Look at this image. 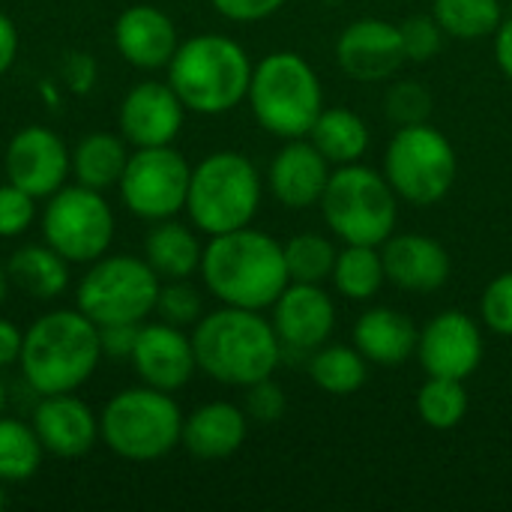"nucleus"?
<instances>
[{
  "label": "nucleus",
  "mask_w": 512,
  "mask_h": 512,
  "mask_svg": "<svg viewBox=\"0 0 512 512\" xmlns=\"http://www.w3.org/2000/svg\"><path fill=\"white\" fill-rule=\"evenodd\" d=\"M198 273L222 306L258 312L270 309L291 282L282 243L252 225L210 237Z\"/></svg>",
  "instance_id": "1"
},
{
  "label": "nucleus",
  "mask_w": 512,
  "mask_h": 512,
  "mask_svg": "<svg viewBox=\"0 0 512 512\" xmlns=\"http://www.w3.org/2000/svg\"><path fill=\"white\" fill-rule=\"evenodd\" d=\"M198 369L228 387H249L270 378L282 363V342L258 309L222 306L192 327Z\"/></svg>",
  "instance_id": "2"
},
{
  "label": "nucleus",
  "mask_w": 512,
  "mask_h": 512,
  "mask_svg": "<svg viewBox=\"0 0 512 512\" xmlns=\"http://www.w3.org/2000/svg\"><path fill=\"white\" fill-rule=\"evenodd\" d=\"M99 327L75 306L39 315L21 342V375L39 396L75 393L99 366Z\"/></svg>",
  "instance_id": "3"
},
{
  "label": "nucleus",
  "mask_w": 512,
  "mask_h": 512,
  "mask_svg": "<svg viewBox=\"0 0 512 512\" xmlns=\"http://www.w3.org/2000/svg\"><path fill=\"white\" fill-rule=\"evenodd\" d=\"M252 60L246 48L222 33H198L177 45L168 63V84L186 111L216 117L234 111L252 81Z\"/></svg>",
  "instance_id": "4"
},
{
  "label": "nucleus",
  "mask_w": 512,
  "mask_h": 512,
  "mask_svg": "<svg viewBox=\"0 0 512 512\" xmlns=\"http://www.w3.org/2000/svg\"><path fill=\"white\" fill-rule=\"evenodd\" d=\"M249 108L258 126L276 138H306L324 111L318 72L297 51H273L261 57L249 81Z\"/></svg>",
  "instance_id": "5"
},
{
  "label": "nucleus",
  "mask_w": 512,
  "mask_h": 512,
  "mask_svg": "<svg viewBox=\"0 0 512 512\" xmlns=\"http://www.w3.org/2000/svg\"><path fill=\"white\" fill-rule=\"evenodd\" d=\"M261 195V174L249 156L237 150H216L192 168L186 213L201 234L216 237L252 225Z\"/></svg>",
  "instance_id": "6"
},
{
  "label": "nucleus",
  "mask_w": 512,
  "mask_h": 512,
  "mask_svg": "<svg viewBox=\"0 0 512 512\" xmlns=\"http://www.w3.org/2000/svg\"><path fill=\"white\" fill-rule=\"evenodd\" d=\"M183 411L171 393L129 387L108 399L99 414V441L126 462H156L180 447Z\"/></svg>",
  "instance_id": "7"
},
{
  "label": "nucleus",
  "mask_w": 512,
  "mask_h": 512,
  "mask_svg": "<svg viewBox=\"0 0 512 512\" xmlns=\"http://www.w3.org/2000/svg\"><path fill=\"white\" fill-rule=\"evenodd\" d=\"M321 213L342 243L381 246L387 237H393L399 195L387 183L384 171L360 162L336 165L321 195Z\"/></svg>",
  "instance_id": "8"
},
{
  "label": "nucleus",
  "mask_w": 512,
  "mask_h": 512,
  "mask_svg": "<svg viewBox=\"0 0 512 512\" xmlns=\"http://www.w3.org/2000/svg\"><path fill=\"white\" fill-rule=\"evenodd\" d=\"M459 174V159L450 138L429 126L411 123L399 126L384 150V177L399 195L414 207H432L447 198Z\"/></svg>",
  "instance_id": "9"
},
{
  "label": "nucleus",
  "mask_w": 512,
  "mask_h": 512,
  "mask_svg": "<svg viewBox=\"0 0 512 512\" xmlns=\"http://www.w3.org/2000/svg\"><path fill=\"white\" fill-rule=\"evenodd\" d=\"M162 279L156 270L135 255H102L96 258L75 288L78 309L96 324H141L156 312Z\"/></svg>",
  "instance_id": "10"
},
{
  "label": "nucleus",
  "mask_w": 512,
  "mask_h": 512,
  "mask_svg": "<svg viewBox=\"0 0 512 512\" xmlns=\"http://www.w3.org/2000/svg\"><path fill=\"white\" fill-rule=\"evenodd\" d=\"M114 210L99 189L60 186L48 195L42 213V237L69 264H93L114 243Z\"/></svg>",
  "instance_id": "11"
},
{
  "label": "nucleus",
  "mask_w": 512,
  "mask_h": 512,
  "mask_svg": "<svg viewBox=\"0 0 512 512\" xmlns=\"http://www.w3.org/2000/svg\"><path fill=\"white\" fill-rule=\"evenodd\" d=\"M192 168L171 144L165 147H135L120 177V198L126 210L147 222L174 219L186 210Z\"/></svg>",
  "instance_id": "12"
},
{
  "label": "nucleus",
  "mask_w": 512,
  "mask_h": 512,
  "mask_svg": "<svg viewBox=\"0 0 512 512\" xmlns=\"http://www.w3.org/2000/svg\"><path fill=\"white\" fill-rule=\"evenodd\" d=\"M483 354H486V342L480 324L459 309L438 312L420 330L417 339L420 366L426 369V375H438V378L468 381L480 369Z\"/></svg>",
  "instance_id": "13"
},
{
  "label": "nucleus",
  "mask_w": 512,
  "mask_h": 512,
  "mask_svg": "<svg viewBox=\"0 0 512 512\" xmlns=\"http://www.w3.org/2000/svg\"><path fill=\"white\" fill-rule=\"evenodd\" d=\"M3 165L9 183L21 186L39 201L66 186V177L72 171V153L57 132L45 126H24L12 135Z\"/></svg>",
  "instance_id": "14"
},
{
  "label": "nucleus",
  "mask_w": 512,
  "mask_h": 512,
  "mask_svg": "<svg viewBox=\"0 0 512 512\" xmlns=\"http://www.w3.org/2000/svg\"><path fill=\"white\" fill-rule=\"evenodd\" d=\"M129 363L147 387H156L165 393L183 390L198 372L192 336H186L183 327H174L165 321L138 327V339H135Z\"/></svg>",
  "instance_id": "15"
},
{
  "label": "nucleus",
  "mask_w": 512,
  "mask_h": 512,
  "mask_svg": "<svg viewBox=\"0 0 512 512\" xmlns=\"http://www.w3.org/2000/svg\"><path fill=\"white\" fill-rule=\"evenodd\" d=\"M270 309L273 330L285 351L312 354L315 348L327 345L336 330V303L324 291V285L288 282V288Z\"/></svg>",
  "instance_id": "16"
},
{
  "label": "nucleus",
  "mask_w": 512,
  "mask_h": 512,
  "mask_svg": "<svg viewBox=\"0 0 512 512\" xmlns=\"http://www.w3.org/2000/svg\"><path fill=\"white\" fill-rule=\"evenodd\" d=\"M405 60L399 24L381 18H360L336 39V63L354 81H387Z\"/></svg>",
  "instance_id": "17"
},
{
  "label": "nucleus",
  "mask_w": 512,
  "mask_h": 512,
  "mask_svg": "<svg viewBox=\"0 0 512 512\" xmlns=\"http://www.w3.org/2000/svg\"><path fill=\"white\" fill-rule=\"evenodd\" d=\"M186 105L168 81H141L120 102V132L132 147H165L183 129Z\"/></svg>",
  "instance_id": "18"
},
{
  "label": "nucleus",
  "mask_w": 512,
  "mask_h": 512,
  "mask_svg": "<svg viewBox=\"0 0 512 512\" xmlns=\"http://www.w3.org/2000/svg\"><path fill=\"white\" fill-rule=\"evenodd\" d=\"M384 273L402 291L432 294L450 282L453 261L447 249L426 234H393L381 243Z\"/></svg>",
  "instance_id": "19"
},
{
  "label": "nucleus",
  "mask_w": 512,
  "mask_h": 512,
  "mask_svg": "<svg viewBox=\"0 0 512 512\" xmlns=\"http://www.w3.org/2000/svg\"><path fill=\"white\" fill-rule=\"evenodd\" d=\"M330 162L309 138H291L273 156L267 183L273 198L288 210H309L321 204V195L330 180Z\"/></svg>",
  "instance_id": "20"
},
{
  "label": "nucleus",
  "mask_w": 512,
  "mask_h": 512,
  "mask_svg": "<svg viewBox=\"0 0 512 512\" xmlns=\"http://www.w3.org/2000/svg\"><path fill=\"white\" fill-rule=\"evenodd\" d=\"M33 429L45 453L60 459H78L99 441V417L72 393L39 396V405L33 408Z\"/></svg>",
  "instance_id": "21"
},
{
  "label": "nucleus",
  "mask_w": 512,
  "mask_h": 512,
  "mask_svg": "<svg viewBox=\"0 0 512 512\" xmlns=\"http://www.w3.org/2000/svg\"><path fill=\"white\" fill-rule=\"evenodd\" d=\"M114 45L120 57L135 69H168L180 39L174 21L150 3H138L120 12L114 21Z\"/></svg>",
  "instance_id": "22"
},
{
  "label": "nucleus",
  "mask_w": 512,
  "mask_h": 512,
  "mask_svg": "<svg viewBox=\"0 0 512 512\" xmlns=\"http://www.w3.org/2000/svg\"><path fill=\"white\" fill-rule=\"evenodd\" d=\"M249 432V417L243 408L231 402H207L183 417V438L180 444L204 462L234 456Z\"/></svg>",
  "instance_id": "23"
},
{
  "label": "nucleus",
  "mask_w": 512,
  "mask_h": 512,
  "mask_svg": "<svg viewBox=\"0 0 512 512\" xmlns=\"http://www.w3.org/2000/svg\"><path fill=\"white\" fill-rule=\"evenodd\" d=\"M417 339L420 330L411 315L390 306H375L363 312L354 324V345L375 366L408 363L417 354Z\"/></svg>",
  "instance_id": "24"
},
{
  "label": "nucleus",
  "mask_w": 512,
  "mask_h": 512,
  "mask_svg": "<svg viewBox=\"0 0 512 512\" xmlns=\"http://www.w3.org/2000/svg\"><path fill=\"white\" fill-rule=\"evenodd\" d=\"M201 255H204V246L198 234L177 219L156 222L144 240V261L156 270L162 282L189 279L192 273H198Z\"/></svg>",
  "instance_id": "25"
},
{
  "label": "nucleus",
  "mask_w": 512,
  "mask_h": 512,
  "mask_svg": "<svg viewBox=\"0 0 512 512\" xmlns=\"http://www.w3.org/2000/svg\"><path fill=\"white\" fill-rule=\"evenodd\" d=\"M9 282L33 300H57L69 288V261L48 243H30L9 255Z\"/></svg>",
  "instance_id": "26"
},
{
  "label": "nucleus",
  "mask_w": 512,
  "mask_h": 512,
  "mask_svg": "<svg viewBox=\"0 0 512 512\" xmlns=\"http://www.w3.org/2000/svg\"><path fill=\"white\" fill-rule=\"evenodd\" d=\"M306 138L321 150L330 165L360 162L372 141L366 120L351 108H324Z\"/></svg>",
  "instance_id": "27"
},
{
  "label": "nucleus",
  "mask_w": 512,
  "mask_h": 512,
  "mask_svg": "<svg viewBox=\"0 0 512 512\" xmlns=\"http://www.w3.org/2000/svg\"><path fill=\"white\" fill-rule=\"evenodd\" d=\"M126 162H129V150H126L123 138H117L111 132H90L72 150L75 180L81 186H90L99 192L120 183Z\"/></svg>",
  "instance_id": "28"
},
{
  "label": "nucleus",
  "mask_w": 512,
  "mask_h": 512,
  "mask_svg": "<svg viewBox=\"0 0 512 512\" xmlns=\"http://www.w3.org/2000/svg\"><path fill=\"white\" fill-rule=\"evenodd\" d=\"M309 378L330 396H354L369 378V360L357 345H321L309 354Z\"/></svg>",
  "instance_id": "29"
},
{
  "label": "nucleus",
  "mask_w": 512,
  "mask_h": 512,
  "mask_svg": "<svg viewBox=\"0 0 512 512\" xmlns=\"http://www.w3.org/2000/svg\"><path fill=\"white\" fill-rule=\"evenodd\" d=\"M330 279H333V285H336V291L342 297H348L354 303L372 300L381 291V285L387 282L381 246L345 243V249H339V255H336Z\"/></svg>",
  "instance_id": "30"
},
{
  "label": "nucleus",
  "mask_w": 512,
  "mask_h": 512,
  "mask_svg": "<svg viewBox=\"0 0 512 512\" xmlns=\"http://www.w3.org/2000/svg\"><path fill=\"white\" fill-rule=\"evenodd\" d=\"M432 15L447 36L465 42L495 36L504 21L501 0H432Z\"/></svg>",
  "instance_id": "31"
},
{
  "label": "nucleus",
  "mask_w": 512,
  "mask_h": 512,
  "mask_svg": "<svg viewBox=\"0 0 512 512\" xmlns=\"http://www.w3.org/2000/svg\"><path fill=\"white\" fill-rule=\"evenodd\" d=\"M45 447L33 423L0 414V483H24L42 468Z\"/></svg>",
  "instance_id": "32"
},
{
  "label": "nucleus",
  "mask_w": 512,
  "mask_h": 512,
  "mask_svg": "<svg viewBox=\"0 0 512 512\" xmlns=\"http://www.w3.org/2000/svg\"><path fill=\"white\" fill-rule=\"evenodd\" d=\"M417 414L429 429L450 432L468 414V390L459 378H438L429 375L417 393Z\"/></svg>",
  "instance_id": "33"
},
{
  "label": "nucleus",
  "mask_w": 512,
  "mask_h": 512,
  "mask_svg": "<svg viewBox=\"0 0 512 512\" xmlns=\"http://www.w3.org/2000/svg\"><path fill=\"white\" fill-rule=\"evenodd\" d=\"M285 249V267L291 282H309V285H324L333 276V264L339 249L321 237V234H297L288 243H282Z\"/></svg>",
  "instance_id": "34"
},
{
  "label": "nucleus",
  "mask_w": 512,
  "mask_h": 512,
  "mask_svg": "<svg viewBox=\"0 0 512 512\" xmlns=\"http://www.w3.org/2000/svg\"><path fill=\"white\" fill-rule=\"evenodd\" d=\"M156 315L165 324L174 327H195L204 315V300L201 291L195 285H189V279H168L159 288L156 297Z\"/></svg>",
  "instance_id": "35"
},
{
  "label": "nucleus",
  "mask_w": 512,
  "mask_h": 512,
  "mask_svg": "<svg viewBox=\"0 0 512 512\" xmlns=\"http://www.w3.org/2000/svg\"><path fill=\"white\" fill-rule=\"evenodd\" d=\"M384 111L393 123H426L432 114V93L420 81H396L384 96Z\"/></svg>",
  "instance_id": "36"
},
{
  "label": "nucleus",
  "mask_w": 512,
  "mask_h": 512,
  "mask_svg": "<svg viewBox=\"0 0 512 512\" xmlns=\"http://www.w3.org/2000/svg\"><path fill=\"white\" fill-rule=\"evenodd\" d=\"M405 57L414 63H429L444 48V30L435 21V15H411L399 24Z\"/></svg>",
  "instance_id": "37"
},
{
  "label": "nucleus",
  "mask_w": 512,
  "mask_h": 512,
  "mask_svg": "<svg viewBox=\"0 0 512 512\" xmlns=\"http://www.w3.org/2000/svg\"><path fill=\"white\" fill-rule=\"evenodd\" d=\"M480 321L492 333L512 339V270L495 276L486 285V291L480 297Z\"/></svg>",
  "instance_id": "38"
},
{
  "label": "nucleus",
  "mask_w": 512,
  "mask_h": 512,
  "mask_svg": "<svg viewBox=\"0 0 512 512\" xmlns=\"http://www.w3.org/2000/svg\"><path fill=\"white\" fill-rule=\"evenodd\" d=\"M36 219V198L15 183L0 186V237H21Z\"/></svg>",
  "instance_id": "39"
},
{
  "label": "nucleus",
  "mask_w": 512,
  "mask_h": 512,
  "mask_svg": "<svg viewBox=\"0 0 512 512\" xmlns=\"http://www.w3.org/2000/svg\"><path fill=\"white\" fill-rule=\"evenodd\" d=\"M243 411L249 420L261 423V426H270V423H279L288 411V399H285V390L270 378H261L255 384L246 387V402H243Z\"/></svg>",
  "instance_id": "40"
},
{
  "label": "nucleus",
  "mask_w": 512,
  "mask_h": 512,
  "mask_svg": "<svg viewBox=\"0 0 512 512\" xmlns=\"http://www.w3.org/2000/svg\"><path fill=\"white\" fill-rule=\"evenodd\" d=\"M213 9L228 18V21H237V24H255V21H264L270 15H276L285 0H210Z\"/></svg>",
  "instance_id": "41"
},
{
  "label": "nucleus",
  "mask_w": 512,
  "mask_h": 512,
  "mask_svg": "<svg viewBox=\"0 0 512 512\" xmlns=\"http://www.w3.org/2000/svg\"><path fill=\"white\" fill-rule=\"evenodd\" d=\"M138 327L141 324H105L99 327V345H102V357L111 360H129L135 339H138Z\"/></svg>",
  "instance_id": "42"
},
{
  "label": "nucleus",
  "mask_w": 512,
  "mask_h": 512,
  "mask_svg": "<svg viewBox=\"0 0 512 512\" xmlns=\"http://www.w3.org/2000/svg\"><path fill=\"white\" fill-rule=\"evenodd\" d=\"M66 78H69V87L72 90L84 93L96 81V63L87 54H69V60H66Z\"/></svg>",
  "instance_id": "43"
},
{
  "label": "nucleus",
  "mask_w": 512,
  "mask_h": 512,
  "mask_svg": "<svg viewBox=\"0 0 512 512\" xmlns=\"http://www.w3.org/2000/svg\"><path fill=\"white\" fill-rule=\"evenodd\" d=\"M21 342H24V333L12 321L0 318V369H9V366L18 363Z\"/></svg>",
  "instance_id": "44"
},
{
  "label": "nucleus",
  "mask_w": 512,
  "mask_h": 512,
  "mask_svg": "<svg viewBox=\"0 0 512 512\" xmlns=\"http://www.w3.org/2000/svg\"><path fill=\"white\" fill-rule=\"evenodd\" d=\"M18 57V30L9 15L0 12V75L9 72V66Z\"/></svg>",
  "instance_id": "45"
},
{
  "label": "nucleus",
  "mask_w": 512,
  "mask_h": 512,
  "mask_svg": "<svg viewBox=\"0 0 512 512\" xmlns=\"http://www.w3.org/2000/svg\"><path fill=\"white\" fill-rule=\"evenodd\" d=\"M495 60L512 81V18L501 21V27L495 30Z\"/></svg>",
  "instance_id": "46"
},
{
  "label": "nucleus",
  "mask_w": 512,
  "mask_h": 512,
  "mask_svg": "<svg viewBox=\"0 0 512 512\" xmlns=\"http://www.w3.org/2000/svg\"><path fill=\"white\" fill-rule=\"evenodd\" d=\"M9 285H12V282H9V273H6V264L0 261V306L6 303V294H9Z\"/></svg>",
  "instance_id": "47"
},
{
  "label": "nucleus",
  "mask_w": 512,
  "mask_h": 512,
  "mask_svg": "<svg viewBox=\"0 0 512 512\" xmlns=\"http://www.w3.org/2000/svg\"><path fill=\"white\" fill-rule=\"evenodd\" d=\"M6 411V384L0 381V414Z\"/></svg>",
  "instance_id": "48"
},
{
  "label": "nucleus",
  "mask_w": 512,
  "mask_h": 512,
  "mask_svg": "<svg viewBox=\"0 0 512 512\" xmlns=\"http://www.w3.org/2000/svg\"><path fill=\"white\" fill-rule=\"evenodd\" d=\"M6 501H9V498H6V489H3V483H0V510L6 507Z\"/></svg>",
  "instance_id": "49"
}]
</instances>
